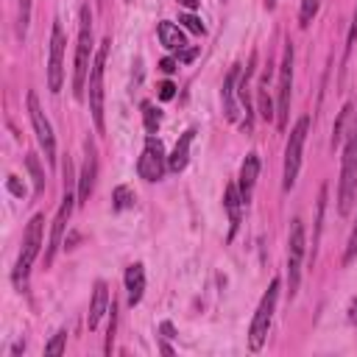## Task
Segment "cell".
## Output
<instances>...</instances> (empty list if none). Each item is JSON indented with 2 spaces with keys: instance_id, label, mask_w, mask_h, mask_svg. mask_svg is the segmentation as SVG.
<instances>
[{
  "instance_id": "6da1fadb",
  "label": "cell",
  "mask_w": 357,
  "mask_h": 357,
  "mask_svg": "<svg viewBox=\"0 0 357 357\" xmlns=\"http://www.w3.org/2000/svg\"><path fill=\"white\" fill-rule=\"evenodd\" d=\"M92 70V11L89 6H81L78 14V42H75V67H73V95L81 100L86 92Z\"/></svg>"
},
{
  "instance_id": "7a4b0ae2",
  "label": "cell",
  "mask_w": 357,
  "mask_h": 357,
  "mask_svg": "<svg viewBox=\"0 0 357 357\" xmlns=\"http://www.w3.org/2000/svg\"><path fill=\"white\" fill-rule=\"evenodd\" d=\"M354 195H357V120H354V126H351V131L346 137V145H343L340 187H337V209H340V215L351 212Z\"/></svg>"
},
{
  "instance_id": "3957f363",
  "label": "cell",
  "mask_w": 357,
  "mask_h": 357,
  "mask_svg": "<svg viewBox=\"0 0 357 357\" xmlns=\"http://www.w3.org/2000/svg\"><path fill=\"white\" fill-rule=\"evenodd\" d=\"M279 290H282V282L279 279H271L265 296L259 298V307H257L254 321H251V329H248V349L251 351H259L265 346V340H268V329H271V321H273V312H276Z\"/></svg>"
},
{
  "instance_id": "277c9868",
  "label": "cell",
  "mask_w": 357,
  "mask_h": 357,
  "mask_svg": "<svg viewBox=\"0 0 357 357\" xmlns=\"http://www.w3.org/2000/svg\"><path fill=\"white\" fill-rule=\"evenodd\" d=\"M42 234H45V215H33L25 234H22V248H20V257H17V265H14V284L17 287H25V282H28L31 265L39 257V248H42Z\"/></svg>"
},
{
  "instance_id": "5b68a950",
  "label": "cell",
  "mask_w": 357,
  "mask_h": 357,
  "mask_svg": "<svg viewBox=\"0 0 357 357\" xmlns=\"http://www.w3.org/2000/svg\"><path fill=\"white\" fill-rule=\"evenodd\" d=\"M109 45L112 39H103L95 59H92V70H89V81H86V89H89V112H92V120H95V128L103 131L106 123H103V67H106V56H109Z\"/></svg>"
},
{
  "instance_id": "8992f818",
  "label": "cell",
  "mask_w": 357,
  "mask_h": 357,
  "mask_svg": "<svg viewBox=\"0 0 357 357\" xmlns=\"http://www.w3.org/2000/svg\"><path fill=\"white\" fill-rule=\"evenodd\" d=\"M307 131H310V117H298V123L290 128V137H287V145H284V173H282V187L284 190H290L296 184Z\"/></svg>"
},
{
  "instance_id": "52a82bcc",
  "label": "cell",
  "mask_w": 357,
  "mask_h": 357,
  "mask_svg": "<svg viewBox=\"0 0 357 357\" xmlns=\"http://www.w3.org/2000/svg\"><path fill=\"white\" fill-rule=\"evenodd\" d=\"M304 251H307V237H304V223L298 218L290 220V234H287V290L290 298L298 290L301 282V265H304Z\"/></svg>"
},
{
  "instance_id": "ba28073f",
  "label": "cell",
  "mask_w": 357,
  "mask_h": 357,
  "mask_svg": "<svg viewBox=\"0 0 357 357\" xmlns=\"http://www.w3.org/2000/svg\"><path fill=\"white\" fill-rule=\"evenodd\" d=\"M279 100H276V126L284 131L287 128V114H290V92H293V45L284 42L282 64H279Z\"/></svg>"
},
{
  "instance_id": "9c48e42d",
  "label": "cell",
  "mask_w": 357,
  "mask_h": 357,
  "mask_svg": "<svg viewBox=\"0 0 357 357\" xmlns=\"http://www.w3.org/2000/svg\"><path fill=\"white\" fill-rule=\"evenodd\" d=\"M28 117H31L33 134H36V139H39V148L45 151L47 165H56V137H53L50 120L45 117V112H42V106H39L36 92H28Z\"/></svg>"
},
{
  "instance_id": "30bf717a",
  "label": "cell",
  "mask_w": 357,
  "mask_h": 357,
  "mask_svg": "<svg viewBox=\"0 0 357 357\" xmlns=\"http://www.w3.org/2000/svg\"><path fill=\"white\" fill-rule=\"evenodd\" d=\"M165 167H167L165 148H162V142H159L153 134H148L145 148H142V156L137 159V173H139V178H145V181H159L162 173H165Z\"/></svg>"
},
{
  "instance_id": "8fae6325",
  "label": "cell",
  "mask_w": 357,
  "mask_h": 357,
  "mask_svg": "<svg viewBox=\"0 0 357 357\" xmlns=\"http://www.w3.org/2000/svg\"><path fill=\"white\" fill-rule=\"evenodd\" d=\"M64 31L59 22H53L50 31V59H47V89L50 92H61V81H64Z\"/></svg>"
},
{
  "instance_id": "7c38bea8",
  "label": "cell",
  "mask_w": 357,
  "mask_h": 357,
  "mask_svg": "<svg viewBox=\"0 0 357 357\" xmlns=\"http://www.w3.org/2000/svg\"><path fill=\"white\" fill-rule=\"evenodd\" d=\"M75 204H78V198L67 190L64 198H61V206H59V212H56L53 229H50V240H47V251H45V265L53 262V257H56V251H59V245H61V234H64V229H67V220H70Z\"/></svg>"
},
{
  "instance_id": "4fadbf2b",
  "label": "cell",
  "mask_w": 357,
  "mask_h": 357,
  "mask_svg": "<svg viewBox=\"0 0 357 357\" xmlns=\"http://www.w3.org/2000/svg\"><path fill=\"white\" fill-rule=\"evenodd\" d=\"M84 165H81V176H78V204H86L89 195H92V187H95V176H98V156H95V145L92 139L84 142Z\"/></svg>"
},
{
  "instance_id": "5bb4252c",
  "label": "cell",
  "mask_w": 357,
  "mask_h": 357,
  "mask_svg": "<svg viewBox=\"0 0 357 357\" xmlns=\"http://www.w3.org/2000/svg\"><path fill=\"white\" fill-rule=\"evenodd\" d=\"M109 287L106 282H95V290H92V301H89V315H86V326L89 329H98L103 312H109Z\"/></svg>"
},
{
  "instance_id": "9a60e30c",
  "label": "cell",
  "mask_w": 357,
  "mask_h": 357,
  "mask_svg": "<svg viewBox=\"0 0 357 357\" xmlns=\"http://www.w3.org/2000/svg\"><path fill=\"white\" fill-rule=\"evenodd\" d=\"M257 176H259V156H257V153H248V156L243 159V167H240V181H237L240 195H243V201H245V204L251 201V192H254Z\"/></svg>"
},
{
  "instance_id": "2e32d148",
  "label": "cell",
  "mask_w": 357,
  "mask_h": 357,
  "mask_svg": "<svg viewBox=\"0 0 357 357\" xmlns=\"http://www.w3.org/2000/svg\"><path fill=\"white\" fill-rule=\"evenodd\" d=\"M223 206H226V212H229V234H234L237 226H240L243 206H245V201H243V195H240V187H237L234 181L226 184V190H223Z\"/></svg>"
},
{
  "instance_id": "e0dca14e",
  "label": "cell",
  "mask_w": 357,
  "mask_h": 357,
  "mask_svg": "<svg viewBox=\"0 0 357 357\" xmlns=\"http://www.w3.org/2000/svg\"><path fill=\"white\" fill-rule=\"evenodd\" d=\"M237 84H240V64H234L223 78V114H226V120H237V103H234V95L240 92Z\"/></svg>"
},
{
  "instance_id": "ac0fdd59",
  "label": "cell",
  "mask_w": 357,
  "mask_h": 357,
  "mask_svg": "<svg viewBox=\"0 0 357 357\" xmlns=\"http://www.w3.org/2000/svg\"><path fill=\"white\" fill-rule=\"evenodd\" d=\"M142 293H145V268L139 262H134V265L126 268V296H128V304L137 307L142 301Z\"/></svg>"
},
{
  "instance_id": "d6986e66",
  "label": "cell",
  "mask_w": 357,
  "mask_h": 357,
  "mask_svg": "<svg viewBox=\"0 0 357 357\" xmlns=\"http://www.w3.org/2000/svg\"><path fill=\"white\" fill-rule=\"evenodd\" d=\"M156 36H159V42H162L167 50H173V53H178V50L187 47L184 31H181L176 22H170V20H162V22L156 25Z\"/></svg>"
},
{
  "instance_id": "ffe728a7",
  "label": "cell",
  "mask_w": 357,
  "mask_h": 357,
  "mask_svg": "<svg viewBox=\"0 0 357 357\" xmlns=\"http://www.w3.org/2000/svg\"><path fill=\"white\" fill-rule=\"evenodd\" d=\"M192 137H195V131H192V128H187V131L181 134V139L176 142L173 153L167 156V167H170L173 173H178V170H184V167H187V159H190V145H192Z\"/></svg>"
},
{
  "instance_id": "44dd1931",
  "label": "cell",
  "mask_w": 357,
  "mask_h": 357,
  "mask_svg": "<svg viewBox=\"0 0 357 357\" xmlns=\"http://www.w3.org/2000/svg\"><path fill=\"white\" fill-rule=\"evenodd\" d=\"M268 78H271V70H265L262 73V78H259V92H257V98H259V114L265 117V120H271L273 117V103H271V98H268Z\"/></svg>"
},
{
  "instance_id": "7402d4cb",
  "label": "cell",
  "mask_w": 357,
  "mask_h": 357,
  "mask_svg": "<svg viewBox=\"0 0 357 357\" xmlns=\"http://www.w3.org/2000/svg\"><path fill=\"white\" fill-rule=\"evenodd\" d=\"M112 206H114L117 212H123V209L134 206V192H131V187H126V184L114 187V192H112Z\"/></svg>"
},
{
  "instance_id": "603a6c76",
  "label": "cell",
  "mask_w": 357,
  "mask_h": 357,
  "mask_svg": "<svg viewBox=\"0 0 357 357\" xmlns=\"http://www.w3.org/2000/svg\"><path fill=\"white\" fill-rule=\"evenodd\" d=\"M25 165H28V170H31V178H33V192L39 195V192L45 190V173H42V167H39V159H36V153H28V156H25Z\"/></svg>"
},
{
  "instance_id": "cb8c5ba5",
  "label": "cell",
  "mask_w": 357,
  "mask_h": 357,
  "mask_svg": "<svg viewBox=\"0 0 357 357\" xmlns=\"http://www.w3.org/2000/svg\"><path fill=\"white\" fill-rule=\"evenodd\" d=\"M142 117H145V128H148V134H156V128H159V123H162L159 109H153V103H142Z\"/></svg>"
},
{
  "instance_id": "d4e9b609",
  "label": "cell",
  "mask_w": 357,
  "mask_h": 357,
  "mask_svg": "<svg viewBox=\"0 0 357 357\" xmlns=\"http://www.w3.org/2000/svg\"><path fill=\"white\" fill-rule=\"evenodd\" d=\"M28 22H31V0H20V17H17V36L20 39H25Z\"/></svg>"
},
{
  "instance_id": "484cf974",
  "label": "cell",
  "mask_w": 357,
  "mask_h": 357,
  "mask_svg": "<svg viewBox=\"0 0 357 357\" xmlns=\"http://www.w3.org/2000/svg\"><path fill=\"white\" fill-rule=\"evenodd\" d=\"M318 6H321V0H301V11H298V22H301V28H307V25L312 22Z\"/></svg>"
},
{
  "instance_id": "4316f807",
  "label": "cell",
  "mask_w": 357,
  "mask_h": 357,
  "mask_svg": "<svg viewBox=\"0 0 357 357\" xmlns=\"http://www.w3.org/2000/svg\"><path fill=\"white\" fill-rule=\"evenodd\" d=\"M114 329H117V304H114V298H112V304H109V335H106V346H103V351H106V354H112Z\"/></svg>"
},
{
  "instance_id": "83f0119b",
  "label": "cell",
  "mask_w": 357,
  "mask_h": 357,
  "mask_svg": "<svg viewBox=\"0 0 357 357\" xmlns=\"http://www.w3.org/2000/svg\"><path fill=\"white\" fill-rule=\"evenodd\" d=\"M64 343H67V329H59V332L53 335V340L45 346V351H47V354H61V351H64Z\"/></svg>"
},
{
  "instance_id": "f1b7e54d",
  "label": "cell",
  "mask_w": 357,
  "mask_h": 357,
  "mask_svg": "<svg viewBox=\"0 0 357 357\" xmlns=\"http://www.w3.org/2000/svg\"><path fill=\"white\" fill-rule=\"evenodd\" d=\"M354 259H357V223H354V229H351V234H349L346 254H343V265H349V262H354Z\"/></svg>"
},
{
  "instance_id": "f546056e",
  "label": "cell",
  "mask_w": 357,
  "mask_h": 357,
  "mask_svg": "<svg viewBox=\"0 0 357 357\" xmlns=\"http://www.w3.org/2000/svg\"><path fill=\"white\" fill-rule=\"evenodd\" d=\"M178 22H184V28H187V31H192V33H204V31H206V28H204V22H201L195 14H184Z\"/></svg>"
},
{
  "instance_id": "4dcf8cb0",
  "label": "cell",
  "mask_w": 357,
  "mask_h": 357,
  "mask_svg": "<svg viewBox=\"0 0 357 357\" xmlns=\"http://www.w3.org/2000/svg\"><path fill=\"white\" fill-rule=\"evenodd\" d=\"M349 112H351L349 106H346V109L340 112V117H337V123H335V128H332V145H337V142H340V128H343V123H346Z\"/></svg>"
},
{
  "instance_id": "1f68e13d",
  "label": "cell",
  "mask_w": 357,
  "mask_h": 357,
  "mask_svg": "<svg viewBox=\"0 0 357 357\" xmlns=\"http://www.w3.org/2000/svg\"><path fill=\"white\" fill-rule=\"evenodd\" d=\"M354 42H357V11L351 17V28H349V36H346V53L354 47Z\"/></svg>"
},
{
  "instance_id": "d6a6232c",
  "label": "cell",
  "mask_w": 357,
  "mask_h": 357,
  "mask_svg": "<svg viewBox=\"0 0 357 357\" xmlns=\"http://www.w3.org/2000/svg\"><path fill=\"white\" fill-rule=\"evenodd\" d=\"M173 95H176V86H173L170 81H162V84H159V100H170Z\"/></svg>"
},
{
  "instance_id": "836d02e7",
  "label": "cell",
  "mask_w": 357,
  "mask_h": 357,
  "mask_svg": "<svg viewBox=\"0 0 357 357\" xmlns=\"http://www.w3.org/2000/svg\"><path fill=\"white\" fill-rule=\"evenodd\" d=\"M159 67H162L165 73H176V70H178V59H162Z\"/></svg>"
},
{
  "instance_id": "e575fe53",
  "label": "cell",
  "mask_w": 357,
  "mask_h": 357,
  "mask_svg": "<svg viewBox=\"0 0 357 357\" xmlns=\"http://www.w3.org/2000/svg\"><path fill=\"white\" fill-rule=\"evenodd\" d=\"M195 53H198V47H184V50H178V61H192Z\"/></svg>"
},
{
  "instance_id": "d590c367",
  "label": "cell",
  "mask_w": 357,
  "mask_h": 357,
  "mask_svg": "<svg viewBox=\"0 0 357 357\" xmlns=\"http://www.w3.org/2000/svg\"><path fill=\"white\" fill-rule=\"evenodd\" d=\"M159 329H162V337H176V329H173V324H170V321H165Z\"/></svg>"
},
{
  "instance_id": "8d00e7d4",
  "label": "cell",
  "mask_w": 357,
  "mask_h": 357,
  "mask_svg": "<svg viewBox=\"0 0 357 357\" xmlns=\"http://www.w3.org/2000/svg\"><path fill=\"white\" fill-rule=\"evenodd\" d=\"M8 190H11L14 195H22V187H20V181H17L14 176H8Z\"/></svg>"
},
{
  "instance_id": "74e56055",
  "label": "cell",
  "mask_w": 357,
  "mask_h": 357,
  "mask_svg": "<svg viewBox=\"0 0 357 357\" xmlns=\"http://www.w3.org/2000/svg\"><path fill=\"white\" fill-rule=\"evenodd\" d=\"M349 321L357 324V298H351V304H349Z\"/></svg>"
},
{
  "instance_id": "f35d334b",
  "label": "cell",
  "mask_w": 357,
  "mask_h": 357,
  "mask_svg": "<svg viewBox=\"0 0 357 357\" xmlns=\"http://www.w3.org/2000/svg\"><path fill=\"white\" fill-rule=\"evenodd\" d=\"M178 3H181L184 8H190V11H195V8L201 6V0H178Z\"/></svg>"
},
{
  "instance_id": "ab89813d",
  "label": "cell",
  "mask_w": 357,
  "mask_h": 357,
  "mask_svg": "<svg viewBox=\"0 0 357 357\" xmlns=\"http://www.w3.org/2000/svg\"><path fill=\"white\" fill-rule=\"evenodd\" d=\"M159 351H162V354H173V346H170L167 340H159Z\"/></svg>"
},
{
  "instance_id": "60d3db41",
  "label": "cell",
  "mask_w": 357,
  "mask_h": 357,
  "mask_svg": "<svg viewBox=\"0 0 357 357\" xmlns=\"http://www.w3.org/2000/svg\"><path fill=\"white\" fill-rule=\"evenodd\" d=\"M22 349H25V343H22V340H20V343H14V349H11V354H20V351H22Z\"/></svg>"
},
{
  "instance_id": "b9f144b4",
  "label": "cell",
  "mask_w": 357,
  "mask_h": 357,
  "mask_svg": "<svg viewBox=\"0 0 357 357\" xmlns=\"http://www.w3.org/2000/svg\"><path fill=\"white\" fill-rule=\"evenodd\" d=\"M265 3H268V6H273V3H276V0H265Z\"/></svg>"
}]
</instances>
